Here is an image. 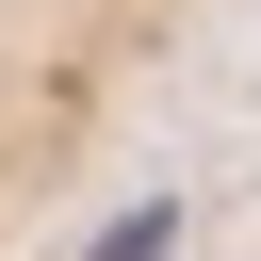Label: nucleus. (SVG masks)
I'll list each match as a JSON object with an SVG mask.
<instances>
[{
	"label": "nucleus",
	"mask_w": 261,
	"mask_h": 261,
	"mask_svg": "<svg viewBox=\"0 0 261 261\" xmlns=\"http://www.w3.org/2000/svg\"><path fill=\"white\" fill-rule=\"evenodd\" d=\"M163 245H179V212H130V228H114L98 261H163Z\"/></svg>",
	"instance_id": "1"
}]
</instances>
